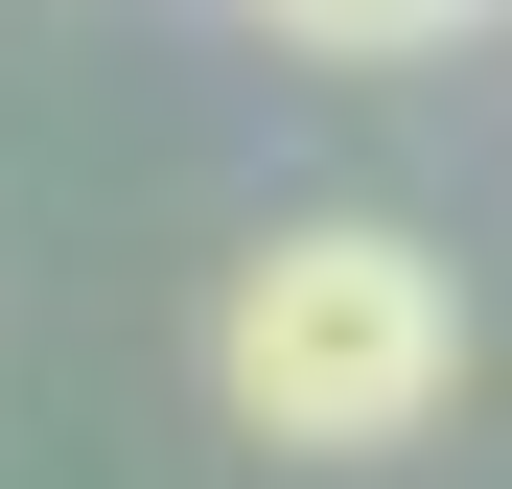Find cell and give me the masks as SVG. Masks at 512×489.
Returning <instances> with one entry per match:
<instances>
[{
    "label": "cell",
    "mask_w": 512,
    "mask_h": 489,
    "mask_svg": "<svg viewBox=\"0 0 512 489\" xmlns=\"http://www.w3.org/2000/svg\"><path fill=\"white\" fill-rule=\"evenodd\" d=\"M210 396H233L256 443H303V466H373V443H419L466 396V280L419 257V233L326 210V233H280V257H233Z\"/></svg>",
    "instance_id": "1"
},
{
    "label": "cell",
    "mask_w": 512,
    "mask_h": 489,
    "mask_svg": "<svg viewBox=\"0 0 512 489\" xmlns=\"http://www.w3.org/2000/svg\"><path fill=\"white\" fill-rule=\"evenodd\" d=\"M256 24H303V47H443L466 0H256Z\"/></svg>",
    "instance_id": "2"
}]
</instances>
